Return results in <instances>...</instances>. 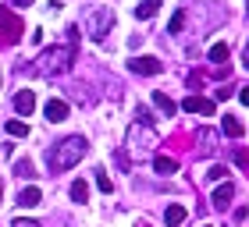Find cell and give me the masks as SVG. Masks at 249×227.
<instances>
[{
    "mask_svg": "<svg viewBox=\"0 0 249 227\" xmlns=\"http://www.w3.org/2000/svg\"><path fill=\"white\" fill-rule=\"evenodd\" d=\"M207 181H228V167H224V163H213V167L207 170Z\"/></svg>",
    "mask_w": 249,
    "mask_h": 227,
    "instance_id": "cell-21",
    "label": "cell"
},
{
    "mask_svg": "<svg viewBox=\"0 0 249 227\" xmlns=\"http://www.w3.org/2000/svg\"><path fill=\"white\" fill-rule=\"evenodd\" d=\"M11 4H15L18 11H25V7H32V0H11Z\"/></svg>",
    "mask_w": 249,
    "mask_h": 227,
    "instance_id": "cell-29",
    "label": "cell"
},
{
    "mask_svg": "<svg viewBox=\"0 0 249 227\" xmlns=\"http://www.w3.org/2000/svg\"><path fill=\"white\" fill-rule=\"evenodd\" d=\"M96 185H100V192H107V195L114 192V181L107 178V170H96Z\"/></svg>",
    "mask_w": 249,
    "mask_h": 227,
    "instance_id": "cell-23",
    "label": "cell"
},
{
    "mask_svg": "<svg viewBox=\"0 0 249 227\" xmlns=\"http://www.w3.org/2000/svg\"><path fill=\"white\" fill-rule=\"evenodd\" d=\"M0 82H4V75H0Z\"/></svg>",
    "mask_w": 249,
    "mask_h": 227,
    "instance_id": "cell-34",
    "label": "cell"
},
{
    "mask_svg": "<svg viewBox=\"0 0 249 227\" xmlns=\"http://www.w3.org/2000/svg\"><path fill=\"white\" fill-rule=\"evenodd\" d=\"M235 163H239V167H249V153L239 149V153H235Z\"/></svg>",
    "mask_w": 249,
    "mask_h": 227,
    "instance_id": "cell-28",
    "label": "cell"
},
{
    "mask_svg": "<svg viewBox=\"0 0 249 227\" xmlns=\"http://www.w3.org/2000/svg\"><path fill=\"white\" fill-rule=\"evenodd\" d=\"M135 227H150V224H146V220H139V224H135Z\"/></svg>",
    "mask_w": 249,
    "mask_h": 227,
    "instance_id": "cell-32",
    "label": "cell"
},
{
    "mask_svg": "<svg viewBox=\"0 0 249 227\" xmlns=\"http://www.w3.org/2000/svg\"><path fill=\"white\" fill-rule=\"evenodd\" d=\"M110 29H114V11H110V7H93V11L86 15V32H89L96 43H104V39L110 36Z\"/></svg>",
    "mask_w": 249,
    "mask_h": 227,
    "instance_id": "cell-3",
    "label": "cell"
},
{
    "mask_svg": "<svg viewBox=\"0 0 249 227\" xmlns=\"http://www.w3.org/2000/svg\"><path fill=\"white\" fill-rule=\"evenodd\" d=\"M135 121H139V124H153V114H150V107H135Z\"/></svg>",
    "mask_w": 249,
    "mask_h": 227,
    "instance_id": "cell-24",
    "label": "cell"
},
{
    "mask_svg": "<svg viewBox=\"0 0 249 227\" xmlns=\"http://www.w3.org/2000/svg\"><path fill=\"white\" fill-rule=\"evenodd\" d=\"M210 61L217 67H224V61H228V43H213L210 47Z\"/></svg>",
    "mask_w": 249,
    "mask_h": 227,
    "instance_id": "cell-18",
    "label": "cell"
},
{
    "mask_svg": "<svg viewBox=\"0 0 249 227\" xmlns=\"http://www.w3.org/2000/svg\"><path fill=\"white\" fill-rule=\"evenodd\" d=\"M75 47H78V25L68 29V43H61V47H47L39 57H36V64L29 67V71H36V75H64V71H71V64H75Z\"/></svg>",
    "mask_w": 249,
    "mask_h": 227,
    "instance_id": "cell-1",
    "label": "cell"
},
{
    "mask_svg": "<svg viewBox=\"0 0 249 227\" xmlns=\"http://www.w3.org/2000/svg\"><path fill=\"white\" fill-rule=\"evenodd\" d=\"M15 110L21 114V117H29V114L36 110V96H32V89H18V93H15Z\"/></svg>",
    "mask_w": 249,
    "mask_h": 227,
    "instance_id": "cell-11",
    "label": "cell"
},
{
    "mask_svg": "<svg viewBox=\"0 0 249 227\" xmlns=\"http://www.w3.org/2000/svg\"><path fill=\"white\" fill-rule=\"evenodd\" d=\"M0 195H4V188H0Z\"/></svg>",
    "mask_w": 249,
    "mask_h": 227,
    "instance_id": "cell-33",
    "label": "cell"
},
{
    "mask_svg": "<svg viewBox=\"0 0 249 227\" xmlns=\"http://www.w3.org/2000/svg\"><path fill=\"white\" fill-rule=\"evenodd\" d=\"M11 227H43V224L29 220V217H15V220H11Z\"/></svg>",
    "mask_w": 249,
    "mask_h": 227,
    "instance_id": "cell-26",
    "label": "cell"
},
{
    "mask_svg": "<svg viewBox=\"0 0 249 227\" xmlns=\"http://www.w3.org/2000/svg\"><path fill=\"white\" fill-rule=\"evenodd\" d=\"M213 142H217V131L213 128H199L196 131V156H210L213 149H217Z\"/></svg>",
    "mask_w": 249,
    "mask_h": 227,
    "instance_id": "cell-7",
    "label": "cell"
},
{
    "mask_svg": "<svg viewBox=\"0 0 249 227\" xmlns=\"http://www.w3.org/2000/svg\"><path fill=\"white\" fill-rule=\"evenodd\" d=\"M185 217H189V213H185V206H178V202H175V206H167V213H164L167 227H178V224H185Z\"/></svg>",
    "mask_w": 249,
    "mask_h": 227,
    "instance_id": "cell-14",
    "label": "cell"
},
{
    "mask_svg": "<svg viewBox=\"0 0 249 227\" xmlns=\"http://www.w3.org/2000/svg\"><path fill=\"white\" fill-rule=\"evenodd\" d=\"M231 199H235V185L231 181H221L217 188H213V210H224V206H231Z\"/></svg>",
    "mask_w": 249,
    "mask_h": 227,
    "instance_id": "cell-9",
    "label": "cell"
},
{
    "mask_svg": "<svg viewBox=\"0 0 249 227\" xmlns=\"http://www.w3.org/2000/svg\"><path fill=\"white\" fill-rule=\"evenodd\" d=\"M157 146V131L150 128V124H139L135 121L128 128V149H139V153H150Z\"/></svg>",
    "mask_w": 249,
    "mask_h": 227,
    "instance_id": "cell-5",
    "label": "cell"
},
{
    "mask_svg": "<svg viewBox=\"0 0 249 227\" xmlns=\"http://www.w3.org/2000/svg\"><path fill=\"white\" fill-rule=\"evenodd\" d=\"M153 170H157V174H175V170H178V160H171V156H157V160H153Z\"/></svg>",
    "mask_w": 249,
    "mask_h": 227,
    "instance_id": "cell-17",
    "label": "cell"
},
{
    "mask_svg": "<svg viewBox=\"0 0 249 227\" xmlns=\"http://www.w3.org/2000/svg\"><path fill=\"white\" fill-rule=\"evenodd\" d=\"M128 71H132V75H146V78H153V75H160V71H164V61H160V57L142 53V57H132V61H128Z\"/></svg>",
    "mask_w": 249,
    "mask_h": 227,
    "instance_id": "cell-6",
    "label": "cell"
},
{
    "mask_svg": "<svg viewBox=\"0 0 249 227\" xmlns=\"http://www.w3.org/2000/svg\"><path fill=\"white\" fill-rule=\"evenodd\" d=\"M153 103H157V107L164 110V117H175V110H178V107H175V99H171V96H164L160 89H157V93H153Z\"/></svg>",
    "mask_w": 249,
    "mask_h": 227,
    "instance_id": "cell-15",
    "label": "cell"
},
{
    "mask_svg": "<svg viewBox=\"0 0 249 227\" xmlns=\"http://www.w3.org/2000/svg\"><path fill=\"white\" fill-rule=\"evenodd\" d=\"M4 128H7L11 139H25V135H29V124H25V121H7Z\"/></svg>",
    "mask_w": 249,
    "mask_h": 227,
    "instance_id": "cell-19",
    "label": "cell"
},
{
    "mask_svg": "<svg viewBox=\"0 0 249 227\" xmlns=\"http://www.w3.org/2000/svg\"><path fill=\"white\" fill-rule=\"evenodd\" d=\"M15 174H18V178H32V163H29V160H18V163H15Z\"/></svg>",
    "mask_w": 249,
    "mask_h": 227,
    "instance_id": "cell-25",
    "label": "cell"
},
{
    "mask_svg": "<svg viewBox=\"0 0 249 227\" xmlns=\"http://www.w3.org/2000/svg\"><path fill=\"white\" fill-rule=\"evenodd\" d=\"M43 114H47L50 124H61V121H68V103H64V99H47Z\"/></svg>",
    "mask_w": 249,
    "mask_h": 227,
    "instance_id": "cell-10",
    "label": "cell"
},
{
    "mask_svg": "<svg viewBox=\"0 0 249 227\" xmlns=\"http://www.w3.org/2000/svg\"><path fill=\"white\" fill-rule=\"evenodd\" d=\"M182 110H189V114H203V117H210L213 114V99H207V96H196L192 93L185 103H182Z\"/></svg>",
    "mask_w": 249,
    "mask_h": 227,
    "instance_id": "cell-8",
    "label": "cell"
},
{
    "mask_svg": "<svg viewBox=\"0 0 249 227\" xmlns=\"http://www.w3.org/2000/svg\"><path fill=\"white\" fill-rule=\"evenodd\" d=\"M21 18L15 15L11 7H0V47H11V43L21 39Z\"/></svg>",
    "mask_w": 249,
    "mask_h": 227,
    "instance_id": "cell-4",
    "label": "cell"
},
{
    "mask_svg": "<svg viewBox=\"0 0 249 227\" xmlns=\"http://www.w3.org/2000/svg\"><path fill=\"white\" fill-rule=\"evenodd\" d=\"M239 99H242V103L249 107V85H246V89H239Z\"/></svg>",
    "mask_w": 249,
    "mask_h": 227,
    "instance_id": "cell-30",
    "label": "cell"
},
{
    "mask_svg": "<svg viewBox=\"0 0 249 227\" xmlns=\"http://www.w3.org/2000/svg\"><path fill=\"white\" fill-rule=\"evenodd\" d=\"M86 149H89V142L82 139V135H68V139H61L57 146H50L47 163H50L53 174H61V170H71L78 160H82Z\"/></svg>",
    "mask_w": 249,
    "mask_h": 227,
    "instance_id": "cell-2",
    "label": "cell"
},
{
    "mask_svg": "<svg viewBox=\"0 0 249 227\" xmlns=\"http://www.w3.org/2000/svg\"><path fill=\"white\" fill-rule=\"evenodd\" d=\"M235 93V85H221V89H213V99H228Z\"/></svg>",
    "mask_w": 249,
    "mask_h": 227,
    "instance_id": "cell-27",
    "label": "cell"
},
{
    "mask_svg": "<svg viewBox=\"0 0 249 227\" xmlns=\"http://www.w3.org/2000/svg\"><path fill=\"white\" fill-rule=\"evenodd\" d=\"M221 128H224V135H228V139H242V131H246L239 117H224V121H221Z\"/></svg>",
    "mask_w": 249,
    "mask_h": 227,
    "instance_id": "cell-16",
    "label": "cell"
},
{
    "mask_svg": "<svg viewBox=\"0 0 249 227\" xmlns=\"http://www.w3.org/2000/svg\"><path fill=\"white\" fill-rule=\"evenodd\" d=\"M71 199L75 202H86L89 199V185H86V181H75V185H71Z\"/></svg>",
    "mask_w": 249,
    "mask_h": 227,
    "instance_id": "cell-22",
    "label": "cell"
},
{
    "mask_svg": "<svg viewBox=\"0 0 249 227\" xmlns=\"http://www.w3.org/2000/svg\"><path fill=\"white\" fill-rule=\"evenodd\" d=\"M39 199H43V192L36 188V185H29V188H21V195H18V202L25 210H32V206H39Z\"/></svg>",
    "mask_w": 249,
    "mask_h": 227,
    "instance_id": "cell-12",
    "label": "cell"
},
{
    "mask_svg": "<svg viewBox=\"0 0 249 227\" xmlns=\"http://www.w3.org/2000/svg\"><path fill=\"white\" fill-rule=\"evenodd\" d=\"M185 18H189V11L182 7V11H175V18L167 21V32H182V25H185Z\"/></svg>",
    "mask_w": 249,
    "mask_h": 227,
    "instance_id": "cell-20",
    "label": "cell"
},
{
    "mask_svg": "<svg viewBox=\"0 0 249 227\" xmlns=\"http://www.w3.org/2000/svg\"><path fill=\"white\" fill-rule=\"evenodd\" d=\"M160 4H164V0H142V4L135 7V18H139V21H146V18H153L157 11H160Z\"/></svg>",
    "mask_w": 249,
    "mask_h": 227,
    "instance_id": "cell-13",
    "label": "cell"
},
{
    "mask_svg": "<svg viewBox=\"0 0 249 227\" xmlns=\"http://www.w3.org/2000/svg\"><path fill=\"white\" fill-rule=\"evenodd\" d=\"M242 67L249 71V43H246V50H242Z\"/></svg>",
    "mask_w": 249,
    "mask_h": 227,
    "instance_id": "cell-31",
    "label": "cell"
}]
</instances>
